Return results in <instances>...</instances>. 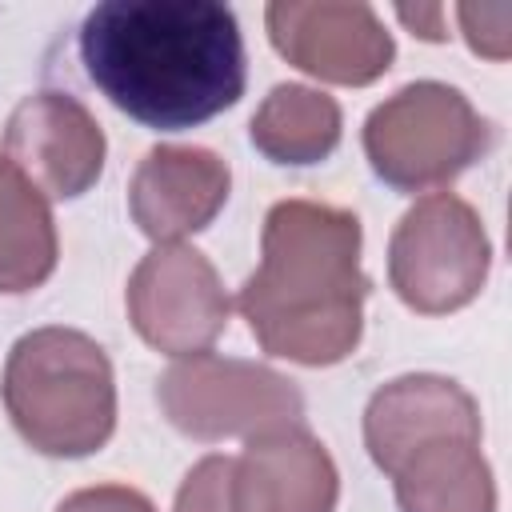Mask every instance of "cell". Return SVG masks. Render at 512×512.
Segmentation results:
<instances>
[{
    "label": "cell",
    "instance_id": "cell-1",
    "mask_svg": "<svg viewBox=\"0 0 512 512\" xmlns=\"http://www.w3.org/2000/svg\"><path fill=\"white\" fill-rule=\"evenodd\" d=\"M88 80L136 124L180 132L244 96L236 12L212 0H108L80 24Z\"/></svg>",
    "mask_w": 512,
    "mask_h": 512
},
{
    "label": "cell",
    "instance_id": "cell-2",
    "mask_svg": "<svg viewBox=\"0 0 512 512\" xmlns=\"http://www.w3.org/2000/svg\"><path fill=\"white\" fill-rule=\"evenodd\" d=\"M360 220L320 200H280L264 216L260 264L236 308L268 356L328 368L356 352L372 280L360 268Z\"/></svg>",
    "mask_w": 512,
    "mask_h": 512
},
{
    "label": "cell",
    "instance_id": "cell-3",
    "mask_svg": "<svg viewBox=\"0 0 512 512\" xmlns=\"http://www.w3.org/2000/svg\"><path fill=\"white\" fill-rule=\"evenodd\" d=\"M0 396L24 444L56 460L92 456L116 432L112 360L80 328L24 332L8 348Z\"/></svg>",
    "mask_w": 512,
    "mask_h": 512
},
{
    "label": "cell",
    "instance_id": "cell-4",
    "mask_svg": "<svg viewBox=\"0 0 512 512\" xmlns=\"http://www.w3.org/2000/svg\"><path fill=\"white\" fill-rule=\"evenodd\" d=\"M496 140L472 100L440 80H412L364 120V156L396 192H432L468 172Z\"/></svg>",
    "mask_w": 512,
    "mask_h": 512
},
{
    "label": "cell",
    "instance_id": "cell-5",
    "mask_svg": "<svg viewBox=\"0 0 512 512\" xmlns=\"http://www.w3.org/2000/svg\"><path fill=\"white\" fill-rule=\"evenodd\" d=\"M164 420L192 440L260 436L304 424V392L268 364L196 352L172 360L156 380Z\"/></svg>",
    "mask_w": 512,
    "mask_h": 512
},
{
    "label": "cell",
    "instance_id": "cell-6",
    "mask_svg": "<svg viewBox=\"0 0 512 512\" xmlns=\"http://www.w3.org/2000/svg\"><path fill=\"white\" fill-rule=\"evenodd\" d=\"M492 268L484 220L456 192L420 196L388 240V280L420 316H444L472 304Z\"/></svg>",
    "mask_w": 512,
    "mask_h": 512
},
{
    "label": "cell",
    "instance_id": "cell-7",
    "mask_svg": "<svg viewBox=\"0 0 512 512\" xmlns=\"http://www.w3.org/2000/svg\"><path fill=\"white\" fill-rule=\"evenodd\" d=\"M124 304L140 340L176 360L208 352L232 312L220 272L192 244H156L132 268Z\"/></svg>",
    "mask_w": 512,
    "mask_h": 512
},
{
    "label": "cell",
    "instance_id": "cell-8",
    "mask_svg": "<svg viewBox=\"0 0 512 512\" xmlns=\"http://www.w3.org/2000/svg\"><path fill=\"white\" fill-rule=\"evenodd\" d=\"M272 48L300 72L364 88L396 60V40L360 0H276L264 8Z\"/></svg>",
    "mask_w": 512,
    "mask_h": 512
},
{
    "label": "cell",
    "instance_id": "cell-9",
    "mask_svg": "<svg viewBox=\"0 0 512 512\" xmlns=\"http://www.w3.org/2000/svg\"><path fill=\"white\" fill-rule=\"evenodd\" d=\"M0 152L48 200H76L100 180L108 140L76 96L32 92L12 108Z\"/></svg>",
    "mask_w": 512,
    "mask_h": 512
},
{
    "label": "cell",
    "instance_id": "cell-10",
    "mask_svg": "<svg viewBox=\"0 0 512 512\" xmlns=\"http://www.w3.org/2000/svg\"><path fill=\"white\" fill-rule=\"evenodd\" d=\"M232 168L224 156L200 144H156L132 172L128 212L136 228L156 244H180L204 232L228 204Z\"/></svg>",
    "mask_w": 512,
    "mask_h": 512
},
{
    "label": "cell",
    "instance_id": "cell-11",
    "mask_svg": "<svg viewBox=\"0 0 512 512\" xmlns=\"http://www.w3.org/2000/svg\"><path fill=\"white\" fill-rule=\"evenodd\" d=\"M340 472L304 428H272L232 460V512H336Z\"/></svg>",
    "mask_w": 512,
    "mask_h": 512
},
{
    "label": "cell",
    "instance_id": "cell-12",
    "mask_svg": "<svg viewBox=\"0 0 512 512\" xmlns=\"http://www.w3.org/2000/svg\"><path fill=\"white\" fill-rule=\"evenodd\" d=\"M468 436L480 440V404L468 388L436 372H408L372 392L364 408V448L380 472H392L420 444Z\"/></svg>",
    "mask_w": 512,
    "mask_h": 512
},
{
    "label": "cell",
    "instance_id": "cell-13",
    "mask_svg": "<svg viewBox=\"0 0 512 512\" xmlns=\"http://www.w3.org/2000/svg\"><path fill=\"white\" fill-rule=\"evenodd\" d=\"M388 476L400 512H496V480L480 440L444 436L420 444Z\"/></svg>",
    "mask_w": 512,
    "mask_h": 512
},
{
    "label": "cell",
    "instance_id": "cell-14",
    "mask_svg": "<svg viewBox=\"0 0 512 512\" xmlns=\"http://www.w3.org/2000/svg\"><path fill=\"white\" fill-rule=\"evenodd\" d=\"M340 104L308 84H276L260 108L252 112V144L256 152H264L272 164H320L336 152L340 144Z\"/></svg>",
    "mask_w": 512,
    "mask_h": 512
},
{
    "label": "cell",
    "instance_id": "cell-15",
    "mask_svg": "<svg viewBox=\"0 0 512 512\" xmlns=\"http://www.w3.org/2000/svg\"><path fill=\"white\" fill-rule=\"evenodd\" d=\"M60 240L48 196L0 156V292L20 296L56 272Z\"/></svg>",
    "mask_w": 512,
    "mask_h": 512
},
{
    "label": "cell",
    "instance_id": "cell-16",
    "mask_svg": "<svg viewBox=\"0 0 512 512\" xmlns=\"http://www.w3.org/2000/svg\"><path fill=\"white\" fill-rule=\"evenodd\" d=\"M176 512H232V456H204L176 488Z\"/></svg>",
    "mask_w": 512,
    "mask_h": 512
},
{
    "label": "cell",
    "instance_id": "cell-17",
    "mask_svg": "<svg viewBox=\"0 0 512 512\" xmlns=\"http://www.w3.org/2000/svg\"><path fill=\"white\" fill-rule=\"evenodd\" d=\"M456 20L472 52L488 60H508L512 52V8L508 4H460Z\"/></svg>",
    "mask_w": 512,
    "mask_h": 512
},
{
    "label": "cell",
    "instance_id": "cell-18",
    "mask_svg": "<svg viewBox=\"0 0 512 512\" xmlns=\"http://www.w3.org/2000/svg\"><path fill=\"white\" fill-rule=\"evenodd\" d=\"M56 512H156V504L128 484H96L64 496Z\"/></svg>",
    "mask_w": 512,
    "mask_h": 512
},
{
    "label": "cell",
    "instance_id": "cell-19",
    "mask_svg": "<svg viewBox=\"0 0 512 512\" xmlns=\"http://www.w3.org/2000/svg\"><path fill=\"white\" fill-rule=\"evenodd\" d=\"M396 16H400L416 36H424V40H444V36H448V28H444V8H440V4H416V8L400 4Z\"/></svg>",
    "mask_w": 512,
    "mask_h": 512
}]
</instances>
